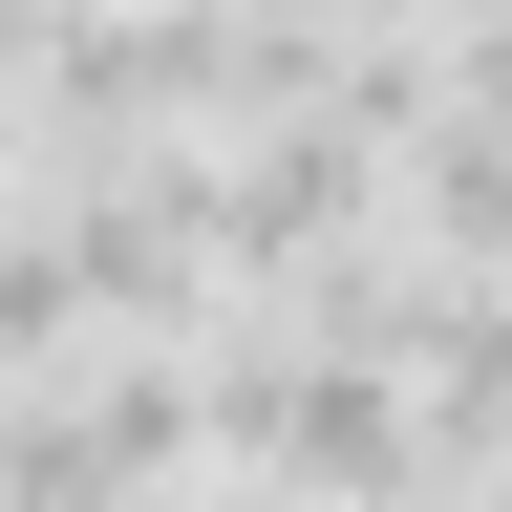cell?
<instances>
[{"label": "cell", "instance_id": "obj_1", "mask_svg": "<svg viewBox=\"0 0 512 512\" xmlns=\"http://www.w3.org/2000/svg\"><path fill=\"white\" fill-rule=\"evenodd\" d=\"M406 214H427V278H491V299H512V128H491V107H427Z\"/></svg>", "mask_w": 512, "mask_h": 512}, {"label": "cell", "instance_id": "obj_2", "mask_svg": "<svg viewBox=\"0 0 512 512\" xmlns=\"http://www.w3.org/2000/svg\"><path fill=\"white\" fill-rule=\"evenodd\" d=\"M22 64H43V0H0V86H22Z\"/></svg>", "mask_w": 512, "mask_h": 512}, {"label": "cell", "instance_id": "obj_3", "mask_svg": "<svg viewBox=\"0 0 512 512\" xmlns=\"http://www.w3.org/2000/svg\"><path fill=\"white\" fill-rule=\"evenodd\" d=\"M22 214H43V192H22V128H0V235H22Z\"/></svg>", "mask_w": 512, "mask_h": 512}, {"label": "cell", "instance_id": "obj_4", "mask_svg": "<svg viewBox=\"0 0 512 512\" xmlns=\"http://www.w3.org/2000/svg\"><path fill=\"white\" fill-rule=\"evenodd\" d=\"M235 512H299V491H235Z\"/></svg>", "mask_w": 512, "mask_h": 512}]
</instances>
